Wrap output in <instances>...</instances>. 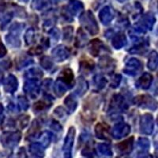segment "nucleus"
I'll list each match as a JSON object with an SVG mask.
<instances>
[{
    "label": "nucleus",
    "mask_w": 158,
    "mask_h": 158,
    "mask_svg": "<svg viewBox=\"0 0 158 158\" xmlns=\"http://www.w3.org/2000/svg\"><path fill=\"white\" fill-rule=\"evenodd\" d=\"M18 102H19V105L21 107V108H22V109H26L27 108L28 103L27 101L25 100V97H19Z\"/></svg>",
    "instance_id": "2eb2a0df"
},
{
    "label": "nucleus",
    "mask_w": 158,
    "mask_h": 158,
    "mask_svg": "<svg viewBox=\"0 0 158 158\" xmlns=\"http://www.w3.org/2000/svg\"><path fill=\"white\" fill-rule=\"evenodd\" d=\"M158 66V53L156 52H152L149 55L148 67L151 70H156Z\"/></svg>",
    "instance_id": "1a4fd4ad"
},
{
    "label": "nucleus",
    "mask_w": 158,
    "mask_h": 158,
    "mask_svg": "<svg viewBox=\"0 0 158 158\" xmlns=\"http://www.w3.org/2000/svg\"><path fill=\"white\" fill-rule=\"evenodd\" d=\"M21 139V133L16 132H7L4 133L1 137L2 146L6 148H13L16 146Z\"/></svg>",
    "instance_id": "f257e3e1"
},
{
    "label": "nucleus",
    "mask_w": 158,
    "mask_h": 158,
    "mask_svg": "<svg viewBox=\"0 0 158 158\" xmlns=\"http://www.w3.org/2000/svg\"><path fill=\"white\" fill-rule=\"evenodd\" d=\"M153 81V77L149 74H144L141 77L140 80H139V83L142 89H147L149 86H150L151 82Z\"/></svg>",
    "instance_id": "9d476101"
},
{
    "label": "nucleus",
    "mask_w": 158,
    "mask_h": 158,
    "mask_svg": "<svg viewBox=\"0 0 158 158\" xmlns=\"http://www.w3.org/2000/svg\"><path fill=\"white\" fill-rule=\"evenodd\" d=\"M107 131H108V129L102 124H98L96 127V134L97 135V138H101V139L106 138Z\"/></svg>",
    "instance_id": "9b49d317"
},
{
    "label": "nucleus",
    "mask_w": 158,
    "mask_h": 158,
    "mask_svg": "<svg viewBox=\"0 0 158 158\" xmlns=\"http://www.w3.org/2000/svg\"><path fill=\"white\" fill-rule=\"evenodd\" d=\"M101 40H94V41L92 42L91 53H93L94 56H97V54H98L99 51H100V48H101Z\"/></svg>",
    "instance_id": "ddd939ff"
},
{
    "label": "nucleus",
    "mask_w": 158,
    "mask_h": 158,
    "mask_svg": "<svg viewBox=\"0 0 158 158\" xmlns=\"http://www.w3.org/2000/svg\"><path fill=\"white\" fill-rule=\"evenodd\" d=\"M73 77H74V75L70 70H65L63 72V80L65 81L66 83L71 82Z\"/></svg>",
    "instance_id": "4468645a"
},
{
    "label": "nucleus",
    "mask_w": 158,
    "mask_h": 158,
    "mask_svg": "<svg viewBox=\"0 0 158 158\" xmlns=\"http://www.w3.org/2000/svg\"><path fill=\"white\" fill-rule=\"evenodd\" d=\"M74 135H75V130L74 127H71L69 130L67 138L65 139L64 146H63L64 158H71V151L73 144H74Z\"/></svg>",
    "instance_id": "f03ea898"
},
{
    "label": "nucleus",
    "mask_w": 158,
    "mask_h": 158,
    "mask_svg": "<svg viewBox=\"0 0 158 158\" xmlns=\"http://www.w3.org/2000/svg\"><path fill=\"white\" fill-rule=\"evenodd\" d=\"M6 54V49L3 44L0 43V58L3 57Z\"/></svg>",
    "instance_id": "dca6fc26"
},
{
    "label": "nucleus",
    "mask_w": 158,
    "mask_h": 158,
    "mask_svg": "<svg viewBox=\"0 0 158 158\" xmlns=\"http://www.w3.org/2000/svg\"><path fill=\"white\" fill-rule=\"evenodd\" d=\"M29 151L36 158H42L44 157V152L43 145L39 143H34L31 145L29 147Z\"/></svg>",
    "instance_id": "0eeeda50"
},
{
    "label": "nucleus",
    "mask_w": 158,
    "mask_h": 158,
    "mask_svg": "<svg viewBox=\"0 0 158 158\" xmlns=\"http://www.w3.org/2000/svg\"><path fill=\"white\" fill-rule=\"evenodd\" d=\"M2 111H3V108H2V106L0 104V121L2 120Z\"/></svg>",
    "instance_id": "f3484780"
},
{
    "label": "nucleus",
    "mask_w": 158,
    "mask_h": 158,
    "mask_svg": "<svg viewBox=\"0 0 158 158\" xmlns=\"http://www.w3.org/2000/svg\"><path fill=\"white\" fill-rule=\"evenodd\" d=\"M4 89L6 93H14L18 88L17 78L14 75H9L4 81Z\"/></svg>",
    "instance_id": "20e7f679"
},
{
    "label": "nucleus",
    "mask_w": 158,
    "mask_h": 158,
    "mask_svg": "<svg viewBox=\"0 0 158 158\" xmlns=\"http://www.w3.org/2000/svg\"><path fill=\"white\" fill-rule=\"evenodd\" d=\"M130 132V127L127 125H118L114 129L113 135L115 138H120L128 135Z\"/></svg>",
    "instance_id": "6e6552de"
},
{
    "label": "nucleus",
    "mask_w": 158,
    "mask_h": 158,
    "mask_svg": "<svg viewBox=\"0 0 158 158\" xmlns=\"http://www.w3.org/2000/svg\"><path fill=\"white\" fill-rule=\"evenodd\" d=\"M139 98V104H142V106L145 107L149 109L154 110L157 108V102L154 99L152 98L149 96H141Z\"/></svg>",
    "instance_id": "39448f33"
},
{
    "label": "nucleus",
    "mask_w": 158,
    "mask_h": 158,
    "mask_svg": "<svg viewBox=\"0 0 158 158\" xmlns=\"http://www.w3.org/2000/svg\"><path fill=\"white\" fill-rule=\"evenodd\" d=\"M132 146H133V138L118 143L116 146V147L118 148V149L120 151L121 153H128L132 149Z\"/></svg>",
    "instance_id": "423d86ee"
},
{
    "label": "nucleus",
    "mask_w": 158,
    "mask_h": 158,
    "mask_svg": "<svg viewBox=\"0 0 158 158\" xmlns=\"http://www.w3.org/2000/svg\"><path fill=\"white\" fill-rule=\"evenodd\" d=\"M97 149L100 153L102 155L105 156H111V150L109 147H108L107 145H104V144H100L98 146H97Z\"/></svg>",
    "instance_id": "f8f14e48"
},
{
    "label": "nucleus",
    "mask_w": 158,
    "mask_h": 158,
    "mask_svg": "<svg viewBox=\"0 0 158 158\" xmlns=\"http://www.w3.org/2000/svg\"><path fill=\"white\" fill-rule=\"evenodd\" d=\"M142 131L145 134H150L153 131V116L149 114L143 115L142 118Z\"/></svg>",
    "instance_id": "7ed1b4c3"
}]
</instances>
